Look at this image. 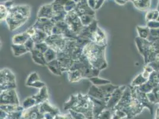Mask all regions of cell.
Returning a JSON list of instances; mask_svg holds the SVG:
<instances>
[{
    "instance_id": "1",
    "label": "cell",
    "mask_w": 159,
    "mask_h": 119,
    "mask_svg": "<svg viewBox=\"0 0 159 119\" xmlns=\"http://www.w3.org/2000/svg\"><path fill=\"white\" fill-rule=\"evenodd\" d=\"M144 106L137 97L131 86L126 87L118 104L114 108L119 110L126 114L127 119H132L140 114Z\"/></svg>"
},
{
    "instance_id": "2",
    "label": "cell",
    "mask_w": 159,
    "mask_h": 119,
    "mask_svg": "<svg viewBox=\"0 0 159 119\" xmlns=\"http://www.w3.org/2000/svg\"><path fill=\"white\" fill-rule=\"evenodd\" d=\"M30 16V7L27 5L14 6L8 12L6 23L10 31H14L25 24Z\"/></svg>"
},
{
    "instance_id": "3",
    "label": "cell",
    "mask_w": 159,
    "mask_h": 119,
    "mask_svg": "<svg viewBox=\"0 0 159 119\" xmlns=\"http://www.w3.org/2000/svg\"><path fill=\"white\" fill-rule=\"evenodd\" d=\"M106 46H99L93 42H90L83 48V54L93 67L100 70L107 67L105 57Z\"/></svg>"
},
{
    "instance_id": "4",
    "label": "cell",
    "mask_w": 159,
    "mask_h": 119,
    "mask_svg": "<svg viewBox=\"0 0 159 119\" xmlns=\"http://www.w3.org/2000/svg\"><path fill=\"white\" fill-rule=\"evenodd\" d=\"M77 94L78 102L73 110L82 113L86 119H93L94 117L93 101L87 94L83 95L81 93Z\"/></svg>"
},
{
    "instance_id": "5",
    "label": "cell",
    "mask_w": 159,
    "mask_h": 119,
    "mask_svg": "<svg viewBox=\"0 0 159 119\" xmlns=\"http://www.w3.org/2000/svg\"><path fill=\"white\" fill-rule=\"evenodd\" d=\"M94 67L90 64L86 56L83 54L79 59L74 61L70 70H79L83 74L84 79L93 77Z\"/></svg>"
},
{
    "instance_id": "6",
    "label": "cell",
    "mask_w": 159,
    "mask_h": 119,
    "mask_svg": "<svg viewBox=\"0 0 159 119\" xmlns=\"http://www.w3.org/2000/svg\"><path fill=\"white\" fill-rule=\"evenodd\" d=\"M67 39L65 38L62 35H51L48 36L45 42L49 48H51L57 53L62 52L66 45Z\"/></svg>"
},
{
    "instance_id": "7",
    "label": "cell",
    "mask_w": 159,
    "mask_h": 119,
    "mask_svg": "<svg viewBox=\"0 0 159 119\" xmlns=\"http://www.w3.org/2000/svg\"><path fill=\"white\" fill-rule=\"evenodd\" d=\"M64 20L69 27L77 35L80 33L84 27L79 16L74 10L67 13Z\"/></svg>"
},
{
    "instance_id": "8",
    "label": "cell",
    "mask_w": 159,
    "mask_h": 119,
    "mask_svg": "<svg viewBox=\"0 0 159 119\" xmlns=\"http://www.w3.org/2000/svg\"><path fill=\"white\" fill-rule=\"evenodd\" d=\"M1 104L20 105L19 99L15 89L1 92Z\"/></svg>"
},
{
    "instance_id": "9",
    "label": "cell",
    "mask_w": 159,
    "mask_h": 119,
    "mask_svg": "<svg viewBox=\"0 0 159 119\" xmlns=\"http://www.w3.org/2000/svg\"><path fill=\"white\" fill-rule=\"evenodd\" d=\"M33 26L36 29L40 30L47 33L48 36H50L52 35V31L55 24L50 19L45 17H38Z\"/></svg>"
},
{
    "instance_id": "10",
    "label": "cell",
    "mask_w": 159,
    "mask_h": 119,
    "mask_svg": "<svg viewBox=\"0 0 159 119\" xmlns=\"http://www.w3.org/2000/svg\"><path fill=\"white\" fill-rule=\"evenodd\" d=\"M57 59L58 60L63 72L70 71L74 62L71 55L65 51L58 53Z\"/></svg>"
},
{
    "instance_id": "11",
    "label": "cell",
    "mask_w": 159,
    "mask_h": 119,
    "mask_svg": "<svg viewBox=\"0 0 159 119\" xmlns=\"http://www.w3.org/2000/svg\"><path fill=\"white\" fill-rule=\"evenodd\" d=\"M98 27V21L95 19L89 25L84 26L78 36L83 39L92 41L93 34L95 33Z\"/></svg>"
},
{
    "instance_id": "12",
    "label": "cell",
    "mask_w": 159,
    "mask_h": 119,
    "mask_svg": "<svg viewBox=\"0 0 159 119\" xmlns=\"http://www.w3.org/2000/svg\"><path fill=\"white\" fill-rule=\"evenodd\" d=\"M126 88V86H119L112 93L107 102V108H114L116 107L121 99Z\"/></svg>"
},
{
    "instance_id": "13",
    "label": "cell",
    "mask_w": 159,
    "mask_h": 119,
    "mask_svg": "<svg viewBox=\"0 0 159 119\" xmlns=\"http://www.w3.org/2000/svg\"><path fill=\"white\" fill-rule=\"evenodd\" d=\"M74 11L80 17L85 14L95 16V10L92 9L89 6L87 0H81L79 3L77 4V6L74 10Z\"/></svg>"
},
{
    "instance_id": "14",
    "label": "cell",
    "mask_w": 159,
    "mask_h": 119,
    "mask_svg": "<svg viewBox=\"0 0 159 119\" xmlns=\"http://www.w3.org/2000/svg\"><path fill=\"white\" fill-rule=\"evenodd\" d=\"M92 42L99 46H107V38L106 34L99 27H98L95 33L93 34L92 38Z\"/></svg>"
},
{
    "instance_id": "15",
    "label": "cell",
    "mask_w": 159,
    "mask_h": 119,
    "mask_svg": "<svg viewBox=\"0 0 159 119\" xmlns=\"http://www.w3.org/2000/svg\"><path fill=\"white\" fill-rule=\"evenodd\" d=\"M93 103V115L94 117L98 118L100 114L107 108V102L105 100L96 99L90 97Z\"/></svg>"
},
{
    "instance_id": "16",
    "label": "cell",
    "mask_w": 159,
    "mask_h": 119,
    "mask_svg": "<svg viewBox=\"0 0 159 119\" xmlns=\"http://www.w3.org/2000/svg\"><path fill=\"white\" fill-rule=\"evenodd\" d=\"M54 16L52 4H48L42 6L38 13V17H45L51 19Z\"/></svg>"
},
{
    "instance_id": "17",
    "label": "cell",
    "mask_w": 159,
    "mask_h": 119,
    "mask_svg": "<svg viewBox=\"0 0 159 119\" xmlns=\"http://www.w3.org/2000/svg\"><path fill=\"white\" fill-rule=\"evenodd\" d=\"M0 83L6 82H16V76L10 69H2L0 72Z\"/></svg>"
},
{
    "instance_id": "18",
    "label": "cell",
    "mask_w": 159,
    "mask_h": 119,
    "mask_svg": "<svg viewBox=\"0 0 159 119\" xmlns=\"http://www.w3.org/2000/svg\"><path fill=\"white\" fill-rule=\"evenodd\" d=\"M38 106L40 112L42 114L45 113H51L56 116L59 113V110L57 108L51 106L48 101H45Z\"/></svg>"
},
{
    "instance_id": "19",
    "label": "cell",
    "mask_w": 159,
    "mask_h": 119,
    "mask_svg": "<svg viewBox=\"0 0 159 119\" xmlns=\"http://www.w3.org/2000/svg\"><path fill=\"white\" fill-rule=\"evenodd\" d=\"M32 97L36 100L38 105H39L45 101H48L49 98V94L47 86H43V88L40 89L38 93L34 95Z\"/></svg>"
},
{
    "instance_id": "20",
    "label": "cell",
    "mask_w": 159,
    "mask_h": 119,
    "mask_svg": "<svg viewBox=\"0 0 159 119\" xmlns=\"http://www.w3.org/2000/svg\"><path fill=\"white\" fill-rule=\"evenodd\" d=\"M90 97H92L96 99H102V100H105L106 102L105 97L104 94L100 90L99 86H96L92 85V86L90 87L89 91L87 93Z\"/></svg>"
},
{
    "instance_id": "21",
    "label": "cell",
    "mask_w": 159,
    "mask_h": 119,
    "mask_svg": "<svg viewBox=\"0 0 159 119\" xmlns=\"http://www.w3.org/2000/svg\"><path fill=\"white\" fill-rule=\"evenodd\" d=\"M99 87L100 90L102 91V92L104 94L106 102H107V101H109V99L110 98V97L111 96L112 93L116 89H117L119 88V86L114 85L111 83H108V84L100 86Z\"/></svg>"
},
{
    "instance_id": "22",
    "label": "cell",
    "mask_w": 159,
    "mask_h": 119,
    "mask_svg": "<svg viewBox=\"0 0 159 119\" xmlns=\"http://www.w3.org/2000/svg\"><path fill=\"white\" fill-rule=\"evenodd\" d=\"M32 55V58L33 61L40 66H47V62L44 56L43 53H40L39 51L34 50L32 52H30Z\"/></svg>"
},
{
    "instance_id": "23",
    "label": "cell",
    "mask_w": 159,
    "mask_h": 119,
    "mask_svg": "<svg viewBox=\"0 0 159 119\" xmlns=\"http://www.w3.org/2000/svg\"><path fill=\"white\" fill-rule=\"evenodd\" d=\"M47 66L51 71V72L54 74L55 75L60 76L62 75L63 72L58 60H54L53 61L48 63L47 64Z\"/></svg>"
},
{
    "instance_id": "24",
    "label": "cell",
    "mask_w": 159,
    "mask_h": 119,
    "mask_svg": "<svg viewBox=\"0 0 159 119\" xmlns=\"http://www.w3.org/2000/svg\"><path fill=\"white\" fill-rule=\"evenodd\" d=\"M30 38L29 35L25 31L23 33L14 35L12 38V43L16 45H24Z\"/></svg>"
},
{
    "instance_id": "25",
    "label": "cell",
    "mask_w": 159,
    "mask_h": 119,
    "mask_svg": "<svg viewBox=\"0 0 159 119\" xmlns=\"http://www.w3.org/2000/svg\"><path fill=\"white\" fill-rule=\"evenodd\" d=\"M68 79L71 83H76L84 79L83 74L79 70H70L68 72Z\"/></svg>"
},
{
    "instance_id": "26",
    "label": "cell",
    "mask_w": 159,
    "mask_h": 119,
    "mask_svg": "<svg viewBox=\"0 0 159 119\" xmlns=\"http://www.w3.org/2000/svg\"><path fill=\"white\" fill-rule=\"evenodd\" d=\"M1 110L7 113L16 112H23L25 110L22 106L13 104H1Z\"/></svg>"
},
{
    "instance_id": "27",
    "label": "cell",
    "mask_w": 159,
    "mask_h": 119,
    "mask_svg": "<svg viewBox=\"0 0 159 119\" xmlns=\"http://www.w3.org/2000/svg\"><path fill=\"white\" fill-rule=\"evenodd\" d=\"M48 37V35H47V33L36 29L35 32L30 38H32V40H34L35 44H38L40 42H45Z\"/></svg>"
},
{
    "instance_id": "28",
    "label": "cell",
    "mask_w": 159,
    "mask_h": 119,
    "mask_svg": "<svg viewBox=\"0 0 159 119\" xmlns=\"http://www.w3.org/2000/svg\"><path fill=\"white\" fill-rule=\"evenodd\" d=\"M11 48L14 55L16 57H19L28 53V51L25 45H16L12 44Z\"/></svg>"
},
{
    "instance_id": "29",
    "label": "cell",
    "mask_w": 159,
    "mask_h": 119,
    "mask_svg": "<svg viewBox=\"0 0 159 119\" xmlns=\"http://www.w3.org/2000/svg\"><path fill=\"white\" fill-rule=\"evenodd\" d=\"M78 102V94L71 95L70 99L66 102L64 104V109L66 110H73L77 105Z\"/></svg>"
},
{
    "instance_id": "30",
    "label": "cell",
    "mask_w": 159,
    "mask_h": 119,
    "mask_svg": "<svg viewBox=\"0 0 159 119\" xmlns=\"http://www.w3.org/2000/svg\"><path fill=\"white\" fill-rule=\"evenodd\" d=\"M89 80L93 83L94 85L97 86H102L108 83H111V81L106 79L100 78L99 76L97 77H92L89 79Z\"/></svg>"
},
{
    "instance_id": "31",
    "label": "cell",
    "mask_w": 159,
    "mask_h": 119,
    "mask_svg": "<svg viewBox=\"0 0 159 119\" xmlns=\"http://www.w3.org/2000/svg\"><path fill=\"white\" fill-rule=\"evenodd\" d=\"M58 53L56 52L53 49L51 48H49L45 53H44V56L46 59L47 63L53 61L54 60L57 59Z\"/></svg>"
},
{
    "instance_id": "32",
    "label": "cell",
    "mask_w": 159,
    "mask_h": 119,
    "mask_svg": "<svg viewBox=\"0 0 159 119\" xmlns=\"http://www.w3.org/2000/svg\"><path fill=\"white\" fill-rule=\"evenodd\" d=\"M37 105L38 104H37L36 100L32 96V97L27 98L26 99L23 101L22 107H23L24 110H27V109L30 108L37 106Z\"/></svg>"
},
{
    "instance_id": "33",
    "label": "cell",
    "mask_w": 159,
    "mask_h": 119,
    "mask_svg": "<svg viewBox=\"0 0 159 119\" xmlns=\"http://www.w3.org/2000/svg\"><path fill=\"white\" fill-rule=\"evenodd\" d=\"M80 19L81 21L82 24L84 26H86L89 25L90 23H92L93 20L96 19L95 16L93 15H90V14H85L83 15L80 17Z\"/></svg>"
},
{
    "instance_id": "34",
    "label": "cell",
    "mask_w": 159,
    "mask_h": 119,
    "mask_svg": "<svg viewBox=\"0 0 159 119\" xmlns=\"http://www.w3.org/2000/svg\"><path fill=\"white\" fill-rule=\"evenodd\" d=\"M113 112V108H106L98 116V119H111Z\"/></svg>"
},
{
    "instance_id": "35",
    "label": "cell",
    "mask_w": 159,
    "mask_h": 119,
    "mask_svg": "<svg viewBox=\"0 0 159 119\" xmlns=\"http://www.w3.org/2000/svg\"><path fill=\"white\" fill-rule=\"evenodd\" d=\"M67 12L66 11L61 13H54V16L51 19L52 21H53L54 24H56L57 23L63 20H65L66 17Z\"/></svg>"
},
{
    "instance_id": "36",
    "label": "cell",
    "mask_w": 159,
    "mask_h": 119,
    "mask_svg": "<svg viewBox=\"0 0 159 119\" xmlns=\"http://www.w3.org/2000/svg\"><path fill=\"white\" fill-rule=\"evenodd\" d=\"M40 80V79L39 76L38 75V73L36 72H34L31 73L27 78L26 82V85L27 86H29L32 83H33V82Z\"/></svg>"
},
{
    "instance_id": "37",
    "label": "cell",
    "mask_w": 159,
    "mask_h": 119,
    "mask_svg": "<svg viewBox=\"0 0 159 119\" xmlns=\"http://www.w3.org/2000/svg\"><path fill=\"white\" fill-rule=\"evenodd\" d=\"M9 10L2 3L0 4V20L1 21H6L8 14Z\"/></svg>"
},
{
    "instance_id": "38",
    "label": "cell",
    "mask_w": 159,
    "mask_h": 119,
    "mask_svg": "<svg viewBox=\"0 0 159 119\" xmlns=\"http://www.w3.org/2000/svg\"><path fill=\"white\" fill-rule=\"evenodd\" d=\"M17 87L16 82H6L0 83V89L1 92L4 91H7L10 89H16Z\"/></svg>"
},
{
    "instance_id": "39",
    "label": "cell",
    "mask_w": 159,
    "mask_h": 119,
    "mask_svg": "<svg viewBox=\"0 0 159 119\" xmlns=\"http://www.w3.org/2000/svg\"><path fill=\"white\" fill-rule=\"evenodd\" d=\"M146 80H147V79L143 77L142 74H140L139 75L137 76L132 82L131 86L135 87V86H139L140 85H142L144 83V82H146Z\"/></svg>"
},
{
    "instance_id": "40",
    "label": "cell",
    "mask_w": 159,
    "mask_h": 119,
    "mask_svg": "<svg viewBox=\"0 0 159 119\" xmlns=\"http://www.w3.org/2000/svg\"><path fill=\"white\" fill-rule=\"evenodd\" d=\"M137 29L138 31V33L139 35V37L143 39H146L148 38L150 32V29L148 27H137Z\"/></svg>"
},
{
    "instance_id": "41",
    "label": "cell",
    "mask_w": 159,
    "mask_h": 119,
    "mask_svg": "<svg viewBox=\"0 0 159 119\" xmlns=\"http://www.w3.org/2000/svg\"><path fill=\"white\" fill-rule=\"evenodd\" d=\"M49 48V47L47 43L45 42H43L38 43V44H36L35 46H34V50H38L40 53L44 54L48 50Z\"/></svg>"
},
{
    "instance_id": "42",
    "label": "cell",
    "mask_w": 159,
    "mask_h": 119,
    "mask_svg": "<svg viewBox=\"0 0 159 119\" xmlns=\"http://www.w3.org/2000/svg\"><path fill=\"white\" fill-rule=\"evenodd\" d=\"M76 6H77V3L75 1H74L73 0H68L66 4L64 6L65 11L67 13L71 12L75 8Z\"/></svg>"
},
{
    "instance_id": "43",
    "label": "cell",
    "mask_w": 159,
    "mask_h": 119,
    "mask_svg": "<svg viewBox=\"0 0 159 119\" xmlns=\"http://www.w3.org/2000/svg\"><path fill=\"white\" fill-rule=\"evenodd\" d=\"M35 42L34 40H32V38H30L29 40H27L26 43L24 44L25 47L26 48L28 52H32L33 50H34V46H35Z\"/></svg>"
},
{
    "instance_id": "44",
    "label": "cell",
    "mask_w": 159,
    "mask_h": 119,
    "mask_svg": "<svg viewBox=\"0 0 159 119\" xmlns=\"http://www.w3.org/2000/svg\"><path fill=\"white\" fill-rule=\"evenodd\" d=\"M70 112L73 119H86L84 114H83L81 112H75L73 110H70Z\"/></svg>"
},
{
    "instance_id": "45",
    "label": "cell",
    "mask_w": 159,
    "mask_h": 119,
    "mask_svg": "<svg viewBox=\"0 0 159 119\" xmlns=\"http://www.w3.org/2000/svg\"><path fill=\"white\" fill-rule=\"evenodd\" d=\"M53 5V9L54 13H61L65 12V8L62 5H60L58 4H53L52 3Z\"/></svg>"
},
{
    "instance_id": "46",
    "label": "cell",
    "mask_w": 159,
    "mask_h": 119,
    "mask_svg": "<svg viewBox=\"0 0 159 119\" xmlns=\"http://www.w3.org/2000/svg\"><path fill=\"white\" fill-rule=\"evenodd\" d=\"M46 86L45 83L40 80H38V81H36V82H33V83L30 85L29 87L38 88V89H41L42 88H43V86Z\"/></svg>"
},
{
    "instance_id": "47",
    "label": "cell",
    "mask_w": 159,
    "mask_h": 119,
    "mask_svg": "<svg viewBox=\"0 0 159 119\" xmlns=\"http://www.w3.org/2000/svg\"><path fill=\"white\" fill-rule=\"evenodd\" d=\"M154 10L148 11L146 13V19L147 22L154 20Z\"/></svg>"
},
{
    "instance_id": "48",
    "label": "cell",
    "mask_w": 159,
    "mask_h": 119,
    "mask_svg": "<svg viewBox=\"0 0 159 119\" xmlns=\"http://www.w3.org/2000/svg\"><path fill=\"white\" fill-rule=\"evenodd\" d=\"M2 3L6 7H7L9 10L14 6V1H13V0H8V1H7L3 2Z\"/></svg>"
},
{
    "instance_id": "49",
    "label": "cell",
    "mask_w": 159,
    "mask_h": 119,
    "mask_svg": "<svg viewBox=\"0 0 159 119\" xmlns=\"http://www.w3.org/2000/svg\"><path fill=\"white\" fill-rule=\"evenodd\" d=\"M52 35H62V31L58 27L55 25L53 26V29H52Z\"/></svg>"
},
{
    "instance_id": "50",
    "label": "cell",
    "mask_w": 159,
    "mask_h": 119,
    "mask_svg": "<svg viewBox=\"0 0 159 119\" xmlns=\"http://www.w3.org/2000/svg\"><path fill=\"white\" fill-rule=\"evenodd\" d=\"M105 0H96V6L94 10H99L101 6L103 4Z\"/></svg>"
},
{
    "instance_id": "51",
    "label": "cell",
    "mask_w": 159,
    "mask_h": 119,
    "mask_svg": "<svg viewBox=\"0 0 159 119\" xmlns=\"http://www.w3.org/2000/svg\"><path fill=\"white\" fill-rule=\"evenodd\" d=\"M87 3L89 6L94 10L96 4V0H87Z\"/></svg>"
},
{
    "instance_id": "52",
    "label": "cell",
    "mask_w": 159,
    "mask_h": 119,
    "mask_svg": "<svg viewBox=\"0 0 159 119\" xmlns=\"http://www.w3.org/2000/svg\"><path fill=\"white\" fill-rule=\"evenodd\" d=\"M68 0H54L52 3L53 4H58L60 5H62L64 7V6L66 4Z\"/></svg>"
},
{
    "instance_id": "53",
    "label": "cell",
    "mask_w": 159,
    "mask_h": 119,
    "mask_svg": "<svg viewBox=\"0 0 159 119\" xmlns=\"http://www.w3.org/2000/svg\"><path fill=\"white\" fill-rule=\"evenodd\" d=\"M115 2L118 4L119 5H124L125 4H126V1L125 0H115Z\"/></svg>"
},
{
    "instance_id": "54",
    "label": "cell",
    "mask_w": 159,
    "mask_h": 119,
    "mask_svg": "<svg viewBox=\"0 0 159 119\" xmlns=\"http://www.w3.org/2000/svg\"><path fill=\"white\" fill-rule=\"evenodd\" d=\"M154 119H159V107L157 108L156 112V116H155V118Z\"/></svg>"
},
{
    "instance_id": "55",
    "label": "cell",
    "mask_w": 159,
    "mask_h": 119,
    "mask_svg": "<svg viewBox=\"0 0 159 119\" xmlns=\"http://www.w3.org/2000/svg\"><path fill=\"white\" fill-rule=\"evenodd\" d=\"M73 1H75V2L77 4V3H79V2L81 0H73Z\"/></svg>"
},
{
    "instance_id": "56",
    "label": "cell",
    "mask_w": 159,
    "mask_h": 119,
    "mask_svg": "<svg viewBox=\"0 0 159 119\" xmlns=\"http://www.w3.org/2000/svg\"><path fill=\"white\" fill-rule=\"evenodd\" d=\"M157 10L159 12V4H158V6H157Z\"/></svg>"
},
{
    "instance_id": "57",
    "label": "cell",
    "mask_w": 159,
    "mask_h": 119,
    "mask_svg": "<svg viewBox=\"0 0 159 119\" xmlns=\"http://www.w3.org/2000/svg\"><path fill=\"white\" fill-rule=\"evenodd\" d=\"M129 1H131V2H134L136 0H129Z\"/></svg>"
},
{
    "instance_id": "58",
    "label": "cell",
    "mask_w": 159,
    "mask_h": 119,
    "mask_svg": "<svg viewBox=\"0 0 159 119\" xmlns=\"http://www.w3.org/2000/svg\"><path fill=\"white\" fill-rule=\"evenodd\" d=\"M157 21H158L159 22V17H158V18H157Z\"/></svg>"
},
{
    "instance_id": "59",
    "label": "cell",
    "mask_w": 159,
    "mask_h": 119,
    "mask_svg": "<svg viewBox=\"0 0 159 119\" xmlns=\"http://www.w3.org/2000/svg\"></svg>"
}]
</instances>
